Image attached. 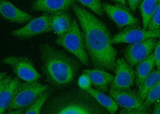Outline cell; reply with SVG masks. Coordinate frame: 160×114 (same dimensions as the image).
Returning a JSON list of instances; mask_svg holds the SVG:
<instances>
[{
	"mask_svg": "<svg viewBox=\"0 0 160 114\" xmlns=\"http://www.w3.org/2000/svg\"><path fill=\"white\" fill-rule=\"evenodd\" d=\"M83 35L85 46L93 66L115 72L116 50L112 37L105 22L76 3L72 7Z\"/></svg>",
	"mask_w": 160,
	"mask_h": 114,
	"instance_id": "6da1fadb",
	"label": "cell"
},
{
	"mask_svg": "<svg viewBox=\"0 0 160 114\" xmlns=\"http://www.w3.org/2000/svg\"><path fill=\"white\" fill-rule=\"evenodd\" d=\"M39 51L42 73L50 85L61 88L72 83L80 68L78 60L48 43L41 44Z\"/></svg>",
	"mask_w": 160,
	"mask_h": 114,
	"instance_id": "7a4b0ae2",
	"label": "cell"
},
{
	"mask_svg": "<svg viewBox=\"0 0 160 114\" xmlns=\"http://www.w3.org/2000/svg\"><path fill=\"white\" fill-rule=\"evenodd\" d=\"M108 112L89 93L81 88L63 91L48 98L42 110V113L45 114Z\"/></svg>",
	"mask_w": 160,
	"mask_h": 114,
	"instance_id": "3957f363",
	"label": "cell"
},
{
	"mask_svg": "<svg viewBox=\"0 0 160 114\" xmlns=\"http://www.w3.org/2000/svg\"><path fill=\"white\" fill-rule=\"evenodd\" d=\"M56 42L72 54L86 66L89 65L90 61L86 49L83 35L76 20H72L68 30L62 35L58 36Z\"/></svg>",
	"mask_w": 160,
	"mask_h": 114,
	"instance_id": "277c9868",
	"label": "cell"
},
{
	"mask_svg": "<svg viewBox=\"0 0 160 114\" xmlns=\"http://www.w3.org/2000/svg\"><path fill=\"white\" fill-rule=\"evenodd\" d=\"M109 95L122 109L121 113L148 114L149 107L140 96L138 92L131 90L118 91L110 89Z\"/></svg>",
	"mask_w": 160,
	"mask_h": 114,
	"instance_id": "5b68a950",
	"label": "cell"
},
{
	"mask_svg": "<svg viewBox=\"0 0 160 114\" xmlns=\"http://www.w3.org/2000/svg\"><path fill=\"white\" fill-rule=\"evenodd\" d=\"M49 89L48 85L39 83L37 81L21 82L6 112L28 106L41 94Z\"/></svg>",
	"mask_w": 160,
	"mask_h": 114,
	"instance_id": "8992f818",
	"label": "cell"
},
{
	"mask_svg": "<svg viewBox=\"0 0 160 114\" xmlns=\"http://www.w3.org/2000/svg\"><path fill=\"white\" fill-rule=\"evenodd\" d=\"M1 62L11 67L18 77L24 81H37L41 77L32 61L27 57H8L2 60Z\"/></svg>",
	"mask_w": 160,
	"mask_h": 114,
	"instance_id": "52a82bcc",
	"label": "cell"
},
{
	"mask_svg": "<svg viewBox=\"0 0 160 114\" xmlns=\"http://www.w3.org/2000/svg\"><path fill=\"white\" fill-rule=\"evenodd\" d=\"M160 38V30L148 31L138 25L126 27L112 38V44L138 43L150 38Z\"/></svg>",
	"mask_w": 160,
	"mask_h": 114,
	"instance_id": "ba28073f",
	"label": "cell"
},
{
	"mask_svg": "<svg viewBox=\"0 0 160 114\" xmlns=\"http://www.w3.org/2000/svg\"><path fill=\"white\" fill-rule=\"evenodd\" d=\"M115 76L110 89L123 91L131 89L135 81V72L132 67L123 58L116 61Z\"/></svg>",
	"mask_w": 160,
	"mask_h": 114,
	"instance_id": "9c48e42d",
	"label": "cell"
},
{
	"mask_svg": "<svg viewBox=\"0 0 160 114\" xmlns=\"http://www.w3.org/2000/svg\"><path fill=\"white\" fill-rule=\"evenodd\" d=\"M51 31V14L45 13L30 21L25 26L12 31L11 34L16 37L27 39Z\"/></svg>",
	"mask_w": 160,
	"mask_h": 114,
	"instance_id": "30bf717a",
	"label": "cell"
},
{
	"mask_svg": "<svg viewBox=\"0 0 160 114\" xmlns=\"http://www.w3.org/2000/svg\"><path fill=\"white\" fill-rule=\"evenodd\" d=\"M156 42V38H152L129 44L125 49V59L132 67L136 66L152 53Z\"/></svg>",
	"mask_w": 160,
	"mask_h": 114,
	"instance_id": "8fae6325",
	"label": "cell"
},
{
	"mask_svg": "<svg viewBox=\"0 0 160 114\" xmlns=\"http://www.w3.org/2000/svg\"><path fill=\"white\" fill-rule=\"evenodd\" d=\"M104 12L119 28L138 25L139 21L126 7L118 5L102 4Z\"/></svg>",
	"mask_w": 160,
	"mask_h": 114,
	"instance_id": "7c38bea8",
	"label": "cell"
},
{
	"mask_svg": "<svg viewBox=\"0 0 160 114\" xmlns=\"http://www.w3.org/2000/svg\"><path fill=\"white\" fill-rule=\"evenodd\" d=\"M21 82L4 72L0 74V114L6 112L15 97Z\"/></svg>",
	"mask_w": 160,
	"mask_h": 114,
	"instance_id": "4fadbf2b",
	"label": "cell"
},
{
	"mask_svg": "<svg viewBox=\"0 0 160 114\" xmlns=\"http://www.w3.org/2000/svg\"><path fill=\"white\" fill-rule=\"evenodd\" d=\"M0 4L1 17L9 22L25 24L35 18L32 15L21 11L8 0H1Z\"/></svg>",
	"mask_w": 160,
	"mask_h": 114,
	"instance_id": "5bb4252c",
	"label": "cell"
},
{
	"mask_svg": "<svg viewBox=\"0 0 160 114\" xmlns=\"http://www.w3.org/2000/svg\"><path fill=\"white\" fill-rule=\"evenodd\" d=\"M76 2L75 0H35L31 7L34 11L53 14L68 11Z\"/></svg>",
	"mask_w": 160,
	"mask_h": 114,
	"instance_id": "9a60e30c",
	"label": "cell"
},
{
	"mask_svg": "<svg viewBox=\"0 0 160 114\" xmlns=\"http://www.w3.org/2000/svg\"><path fill=\"white\" fill-rule=\"evenodd\" d=\"M83 73L88 75L91 84L96 89L105 93L108 92V87L114 77L113 75L107 71L98 68L85 70Z\"/></svg>",
	"mask_w": 160,
	"mask_h": 114,
	"instance_id": "2e32d148",
	"label": "cell"
},
{
	"mask_svg": "<svg viewBox=\"0 0 160 114\" xmlns=\"http://www.w3.org/2000/svg\"><path fill=\"white\" fill-rule=\"evenodd\" d=\"M72 19L68 11L51 14L52 31L59 36L65 33L71 26Z\"/></svg>",
	"mask_w": 160,
	"mask_h": 114,
	"instance_id": "e0dca14e",
	"label": "cell"
},
{
	"mask_svg": "<svg viewBox=\"0 0 160 114\" xmlns=\"http://www.w3.org/2000/svg\"><path fill=\"white\" fill-rule=\"evenodd\" d=\"M155 65V58L153 53H152L145 60L136 66L135 82L138 89L146 78L152 72Z\"/></svg>",
	"mask_w": 160,
	"mask_h": 114,
	"instance_id": "ac0fdd59",
	"label": "cell"
},
{
	"mask_svg": "<svg viewBox=\"0 0 160 114\" xmlns=\"http://www.w3.org/2000/svg\"><path fill=\"white\" fill-rule=\"evenodd\" d=\"M51 91L48 90L41 94L35 100L28 106L18 109L13 110L7 112L8 114H40L49 97Z\"/></svg>",
	"mask_w": 160,
	"mask_h": 114,
	"instance_id": "d6986e66",
	"label": "cell"
},
{
	"mask_svg": "<svg viewBox=\"0 0 160 114\" xmlns=\"http://www.w3.org/2000/svg\"><path fill=\"white\" fill-rule=\"evenodd\" d=\"M87 91L109 113L115 114L118 111V104L109 95L108 96L105 93L92 87Z\"/></svg>",
	"mask_w": 160,
	"mask_h": 114,
	"instance_id": "ffe728a7",
	"label": "cell"
},
{
	"mask_svg": "<svg viewBox=\"0 0 160 114\" xmlns=\"http://www.w3.org/2000/svg\"><path fill=\"white\" fill-rule=\"evenodd\" d=\"M158 0H142L139 6V9L142 17L143 28L146 30L154 11Z\"/></svg>",
	"mask_w": 160,
	"mask_h": 114,
	"instance_id": "44dd1931",
	"label": "cell"
},
{
	"mask_svg": "<svg viewBox=\"0 0 160 114\" xmlns=\"http://www.w3.org/2000/svg\"><path fill=\"white\" fill-rule=\"evenodd\" d=\"M160 81V69L152 71L147 77L142 85L138 89L140 96L145 101V99L149 91Z\"/></svg>",
	"mask_w": 160,
	"mask_h": 114,
	"instance_id": "7402d4cb",
	"label": "cell"
},
{
	"mask_svg": "<svg viewBox=\"0 0 160 114\" xmlns=\"http://www.w3.org/2000/svg\"><path fill=\"white\" fill-rule=\"evenodd\" d=\"M75 1L100 16L104 15V12L101 0H75Z\"/></svg>",
	"mask_w": 160,
	"mask_h": 114,
	"instance_id": "603a6c76",
	"label": "cell"
},
{
	"mask_svg": "<svg viewBox=\"0 0 160 114\" xmlns=\"http://www.w3.org/2000/svg\"><path fill=\"white\" fill-rule=\"evenodd\" d=\"M147 30L154 31L160 30V0L148 24Z\"/></svg>",
	"mask_w": 160,
	"mask_h": 114,
	"instance_id": "cb8c5ba5",
	"label": "cell"
},
{
	"mask_svg": "<svg viewBox=\"0 0 160 114\" xmlns=\"http://www.w3.org/2000/svg\"><path fill=\"white\" fill-rule=\"evenodd\" d=\"M160 99V81L148 92L145 99L147 106L149 107Z\"/></svg>",
	"mask_w": 160,
	"mask_h": 114,
	"instance_id": "d4e9b609",
	"label": "cell"
},
{
	"mask_svg": "<svg viewBox=\"0 0 160 114\" xmlns=\"http://www.w3.org/2000/svg\"><path fill=\"white\" fill-rule=\"evenodd\" d=\"M78 84L80 88L87 91L91 87V81L88 75L83 73L78 78Z\"/></svg>",
	"mask_w": 160,
	"mask_h": 114,
	"instance_id": "484cf974",
	"label": "cell"
},
{
	"mask_svg": "<svg viewBox=\"0 0 160 114\" xmlns=\"http://www.w3.org/2000/svg\"><path fill=\"white\" fill-rule=\"evenodd\" d=\"M153 51L155 65L158 69H160V39L157 41Z\"/></svg>",
	"mask_w": 160,
	"mask_h": 114,
	"instance_id": "4316f807",
	"label": "cell"
},
{
	"mask_svg": "<svg viewBox=\"0 0 160 114\" xmlns=\"http://www.w3.org/2000/svg\"><path fill=\"white\" fill-rule=\"evenodd\" d=\"M142 1V0H128L130 10L132 12H135Z\"/></svg>",
	"mask_w": 160,
	"mask_h": 114,
	"instance_id": "83f0119b",
	"label": "cell"
},
{
	"mask_svg": "<svg viewBox=\"0 0 160 114\" xmlns=\"http://www.w3.org/2000/svg\"><path fill=\"white\" fill-rule=\"evenodd\" d=\"M153 114H160V99L154 103Z\"/></svg>",
	"mask_w": 160,
	"mask_h": 114,
	"instance_id": "f1b7e54d",
	"label": "cell"
},
{
	"mask_svg": "<svg viewBox=\"0 0 160 114\" xmlns=\"http://www.w3.org/2000/svg\"><path fill=\"white\" fill-rule=\"evenodd\" d=\"M117 5L123 6L126 7L127 3L126 0H112Z\"/></svg>",
	"mask_w": 160,
	"mask_h": 114,
	"instance_id": "f546056e",
	"label": "cell"
}]
</instances>
